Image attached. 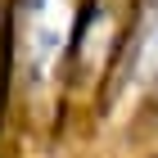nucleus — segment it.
Instances as JSON below:
<instances>
[{
  "label": "nucleus",
  "instance_id": "2",
  "mask_svg": "<svg viewBox=\"0 0 158 158\" xmlns=\"http://www.w3.org/2000/svg\"><path fill=\"white\" fill-rule=\"evenodd\" d=\"M154 5H158V0H140V9H154Z\"/></svg>",
  "mask_w": 158,
  "mask_h": 158
},
{
  "label": "nucleus",
  "instance_id": "1",
  "mask_svg": "<svg viewBox=\"0 0 158 158\" xmlns=\"http://www.w3.org/2000/svg\"><path fill=\"white\" fill-rule=\"evenodd\" d=\"M86 0H9L5 23V99L54 118L68 95V68Z\"/></svg>",
  "mask_w": 158,
  "mask_h": 158
}]
</instances>
